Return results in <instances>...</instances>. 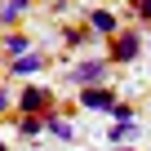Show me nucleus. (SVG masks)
Wrapping results in <instances>:
<instances>
[{"label":"nucleus","mask_w":151,"mask_h":151,"mask_svg":"<svg viewBox=\"0 0 151 151\" xmlns=\"http://www.w3.org/2000/svg\"><path fill=\"white\" fill-rule=\"evenodd\" d=\"M40 67H45V53H22V58H14V62H9V71H14V76H36Z\"/></svg>","instance_id":"423d86ee"},{"label":"nucleus","mask_w":151,"mask_h":151,"mask_svg":"<svg viewBox=\"0 0 151 151\" xmlns=\"http://www.w3.org/2000/svg\"><path fill=\"white\" fill-rule=\"evenodd\" d=\"M89 27H93V36H116L120 31V22H116L111 9H89Z\"/></svg>","instance_id":"39448f33"},{"label":"nucleus","mask_w":151,"mask_h":151,"mask_svg":"<svg viewBox=\"0 0 151 151\" xmlns=\"http://www.w3.org/2000/svg\"><path fill=\"white\" fill-rule=\"evenodd\" d=\"M111 120H116V124H124V120H133V111H129L124 102H116V107H111Z\"/></svg>","instance_id":"f8f14e48"},{"label":"nucleus","mask_w":151,"mask_h":151,"mask_svg":"<svg viewBox=\"0 0 151 151\" xmlns=\"http://www.w3.org/2000/svg\"><path fill=\"white\" fill-rule=\"evenodd\" d=\"M27 9V0H0V27H9V22H18V14Z\"/></svg>","instance_id":"1a4fd4ad"},{"label":"nucleus","mask_w":151,"mask_h":151,"mask_svg":"<svg viewBox=\"0 0 151 151\" xmlns=\"http://www.w3.org/2000/svg\"><path fill=\"white\" fill-rule=\"evenodd\" d=\"M0 151H5V147H0Z\"/></svg>","instance_id":"2eb2a0df"},{"label":"nucleus","mask_w":151,"mask_h":151,"mask_svg":"<svg viewBox=\"0 0 151 151\" xmlns=\"http://www.w3.org/2000/svg\"><path fill=\"white\" fill-rule=\"evenodd\" d=\"M45 129H49L53 138H62V142H76V124H71L67 116H45Z\"/></svg>","instance_id":"0eeeda50"},{"label":"nucleus","mask_w":151,"mask_h":151,"mask_svg":"<svg viewBox=\"0 0 151 151\" xmlns=\"http://www.w3.org/2000/svg\"><path fill=\"white\" fill-rule=\"evenodd\" d=\"M18 107H22L27 116H36L40 107H49V89H40V85H27V89L18 93Z\"/></svg>","instance_id":"20e7f679"},{"label":"nucleus","mask_w":151,"mask_h":151,"mask_svg":"<svg viewBox=\"0 0 151 151\" xmlns=\"http://www.w3.org/2000/svg\"><path fill=\"white\" fill-rule=\"evenodd\" d=\"M138 53H142V36L138 31H120L116 45H111V62H133Z\"/></svg>","instance_id":"7ed1b4c3"},{"label":"nucleus","mask_w":151,"mask_h":151,"mask_svg":"<svg viewBox=\"0 0 151 151\" xmlns=\"http://www.w3.org/2000/svg\"><path fill=\"white\" fill-rule=\"evenodd\" d=\"M9 107H14V93H9V89H0V111H9Z\"/></svg>","instance_id":"ddd939ff"},{"label":"nucleus","mask_w":151,"mask_h":151,"mask_svg":"<svg viewBox=\"0 0 151 151\" xmlns=\"http://www.w3.org/2000/svg\"><path fill=\"white\" fill-rule=\"evenodd\" d=\"M18 129H22V138H36V133L45 129V116H22V124H18Z\"/></svg>","instance_id":"9b49d317"},{"label":"nucleus","mask_w":151,"mask_h":151,"mask_svg":"<svg viewBox=\"0 0 151 151\" xmlns=\"http://www.w3.org/2000/svg\"><path fill=\"white\" fill-rule=\"evenodd\" d=\"M133 133H142V124H138V120H124V124H111V129H107V142H124V138H133Z\"/></svg>","instance_id":"6e6552de"},{"label":"nucleus","mask_w":151,"mask_h":151,"mask_svg":"<svg viewBox=\"0 0 151 151\" xmlns=\"http://www.w3.org/2000/svg\"><path fill=\"white\" fill-rule=\"evenodd\" d=\"M138 18H142V22L151 18V0H138Z\"/></svg>","instance_id":"4468645a"},{"label":"nucleus","mask_w":151,"mask_h":151,"mask_svg":"<svg viewBox=\"0 0 151 151\" xmlns=\"http://www.w3.org/2000/svg\"><path fill=\"white\" fill-rule=\"evenodd\" d=\"M107 58H89V62H76L71 67V76H67V85H76V89H89V85H98V80H107Z\"/></svg>","instance_id":"f257e3e1"},{"label":"nucleus","mask_w":151,"mask_h":151,"mask_svg":"<svg viewBox=\"0 0 151 151\" xmlns=\"http://www.w3.org/2000/svg\"><path fill=\"white\" fill-rule=\"evenodd\" d=\"M80 107H85V111H107V116H111L116 89H111V85H89V89H80Z\"/></svg>","instance_id":"f03ea898"},{"label":"nucleus","mask_w":151,"mask_h":151,"mask_svg":"<svg viewBox=\"0 0 151 151\" xmlns=\"http://www.w3.org/2000/svg\"><path fill=\"white\" fill-rule=\"evenodd\" d=\"M5 53H9V62L22 58V53H27V40H22V36H5Z\"/></svg>","instance_id":"9d476101"}]
</instances>
